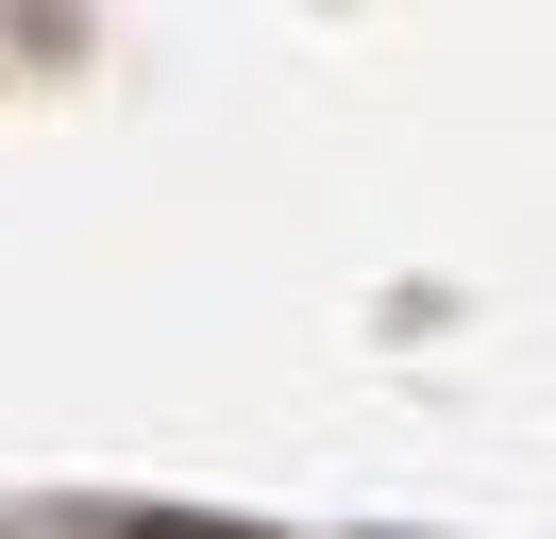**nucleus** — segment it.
Returning a JSON list of instances; mask_svg holds the SVG:
<instances>
[{"mask_svg":"<svg viewBox=\"0 0 556 539\" xmlns=\"http://www.w3.org/2000/svg\"><path fill=\"white\" fill-rule=\"evenodd\" d=\"M118 539H253V523H118Z\"/></svg>","mask_w":556,"mask_h":539,"instance_id":"1","label":"nucleus"}]
</instances>
